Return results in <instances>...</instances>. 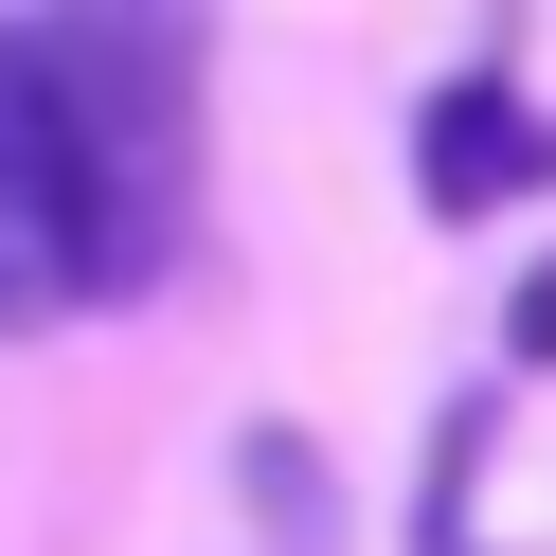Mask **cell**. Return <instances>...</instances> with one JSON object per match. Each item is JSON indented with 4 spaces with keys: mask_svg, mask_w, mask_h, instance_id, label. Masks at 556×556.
<instances>
[{
    "mask_svg": "<svg viewBox=\"0 0 556 556\" xmlns=\"http://www.w3.org/2000/svg\"><path fill=\"white\" fill-rule=\"evenodd\" d=\"M413 198H431L448 233H484L503 198H556V109L503 73H448L431 109H413Z\"/></svg>",
    "mask_w": 556,
    "mask_h": 556,
    "instance_id": "obj_3",
    "label": "cell"
},
{
    "mask_svg": "<svg viewBox=\"0 0 556 556\" xmlns=\"http://www.w3.org/2000/svg\"><path fill=\"white\" fill-rule=\"evenodd\" d=\"M37 37L73 73V109H90L126 288H162L180 233H198V0H37Z\"/></svg>",
    "mask_w": 556,
    "mask_h": 556,
    "instance_id": "obj_1",
    "label": "cell"
},
{
    "mask_svg": "<svg viewBox=\"0 0 556 556\" xmlns=\"http://www.w3.org/2000/svg\"><path fill=\"white\" fill-rule=\"evenodd\" d=\"M467 467H484V395H448L431 413V484H413V539H431V556L467 539Z\"/></svg>",
    "mask_w": 556,
    "mask_h": 556,
    "instance_id": "obj_5",
    "label": "cell"
},
{
    "mask_svg": "<svg viewBox=\"0 0 556 556\" xmlns=\"http://www.w3.org/2000/svg\"><path fill=\"white\" fill-rule=\"evenodd\" d=\"M54 305H126V252H109V162H90L54 37L0 18V324H54Z\"/></svg>",
    "mask_w": 556,
    "mask_h": 556,
    "instance_id": "obj_2",
    "label": "cell"
},
{
    "mask_svg": "<svg viewBox=\"0 0 556 556\" xmlns=\"http://www.w3.org/2000/svg\"><path fill=\"white\" fill-rule=\"evenodd\" d=\"M233 484H252L269 556H341V520H324V448H305V431H252V448H233Z\"/></svg>",
    "mask_w": 556,
    "mask_h": 556,
    "instance_id": "obj_4",
    "label": "cell"
},
{
    "mask_svg": "<svg viewBox=\"0 0 556 556\" xmlns=\"http://www.w3.org/2000/svg\"><path fill=\"white\" fill-rule=\"evenodd\" d=\"M503 359H520V377H556V252L520 269V305H503Z\"/></svg>",
    "mask_w": 556,
    "mask_h": 556,
    "instance_id": "obj_6",
    "label": "cell"
}]
</instances>
